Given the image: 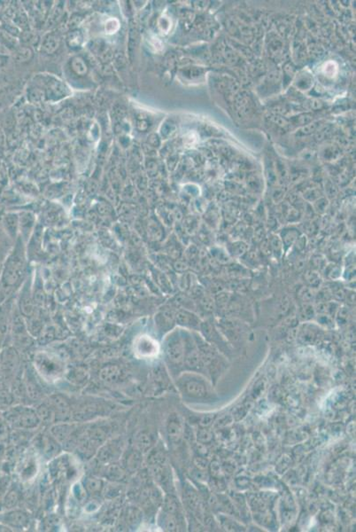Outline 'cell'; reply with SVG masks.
<instances>
[{
	"label": "cell",
	"instance_id": "cell-3",
	"mask_svg": "<svg viewBox=\"0 0 356 532\" xmlns=\"http://www.w3.org/2000/svg\"><path fill=\"white\" fill-rule=\"evenodd\" d=\"M159 345L155 340L148 335H140L134 342V353L140 358H150L156 356Z\"/></svg>",
	"mask_w": 356,
	"mask_h": 532
},
{
	"label": "cell",
	"instance_id": "cell-14",
	"mask_svg": "<svg viewBox=\"0 0 356 532\" xmlns=\"http://www.w3.org/2000/svg\"><path fill=\"white\" fill-rule=\"evenodd\" d=\"M136 443H137L136 444L138 447V451H141L147 449L148 447L150 446L151 440H150V437H148L147 435L141 433L137 437Z\"/></svg>",
	"mask_w": 356,
	"mask_h": 532
},
{
	"label": "cell",
	"instance_id": "cell-4",
	"mask_svg": "<svg viewBox=\"0 0 356 532\" xmlns=\"http://www.w3.org/2000/svg\"><path fill=\"white\" fill-rule=\"evenodd\" d=\"M29 523L27 513L20 510H12L0 514V523L9 529H23Z\"/></svg>",
	"mask_w": 356,
	"mask_h": 532
},
{
	"label": "cell",
	"instance_id": "cell-11",
	"mask_svg": "<svg viewBox=\"0 0 356 532\" xmlns=\"http://www.w3.org/2000/svg\"><path fill=\"white\" fill-rule=\"evenodd\" d=\"M185 388L189 394L195 397H203L206 394L204 385L200 384L198 381H194V380L189 381L186 383Z\"/></svg>",
	"mask_w": 356,
	"mask_h": 532
},
{
	"label": "cell",
	"instance_id": "cell-1",
	"mask_svg": "<svg viewBox=\"0 0 356 532\" xmlns=\"http://www.w3.org/2000/svg\"><path fill=\"white\" fill-rule=\"evenodd\" d=\"M35 367L44 380L53 382L65 374V365L57 356L46 352L38 353L35 356Z\"/></svg>",
	"mask_w": 356,
	"mask_h": 532
},
{
	"label": "cell",
	"instance_id": "cell-12",
	"mask_svg": "<svg viewBox=\"0 0 356 532\" xmlns=\"http://www.w3.org/2000/svg\"><path fill=\"white\" fill-rule=\"evenodd\" d=\"M141 463V455L138 450H134L129 452L126 458V465L128 470L137 469Z\"/></svg>",
	"mask_w": 356,
	"mask_h": 532
},
{
	"label": "cell",
	"instance_id": "cell-7",
	"mask_svg": "<svg viewBox=\"0 0 356 532\" xmlns=\"http://www.w3.org/2000/svg\"><path fill=\"white\" fill-rule=\"evenodd\" d=\"M52 404L53 406V412L55 413L54 415L56 419L61 417L62 420H64L65 417L67 416L68 412H69V407L67 405V403L61 399L60 397H53L52 399Z\"/></svg>",
	"mask_w": 356,
	"mask_h": 532
},
{
	"label": "cell",
	"instance_id": "cell-10",
	"mask_svg": "<svg viewBox=\"0 0 356 532\" xmlns=\"http://www.w3.org/2000/svg\"><path fill=\"white\" fill-rule=\"evenodd\" d=\"M105 476L109 478L110 480L114 481V482L122 480L125 476V471L121 466L112 464L107 467Z\"/></svg>",
	"mask_w": 356,
	"mask_h": 532
},
{
	"label": "cell",
	"instance_id": "cell-6",
	"mask_svg": "<svg viewBox=\"0 0 356 532\" xmlns=\"http://www.w3.org/2000/svg\"><path fill=\"white\" fill-rule=\"evenodd\" d=\"M120 448L117 446V443H110L103 447L100 452V461L104 462H110L117 459L120 456Z\"/></svg>",
	"mask_w": 356,
	"mask_h": 532
},
{
	"label": "cell",
	"instance_id": "cell-5",
	"mask_svg": "<svg viewBox=\"0 0 356 532\" xmlns=\"http://www.w3.org/2000/svg\"><path fill=\"white\" fill-rule=\"evenodd\" d=\"M166 354L169 360L175 364L182 362L185 356V348L179 336L174 335L168 339L165 345Z\"/></svg>",
	"mask_w": 356,
	"mask_h": 532
},
{
	"label": "cell",
	"instance_id": "cell-15",
	"mask_svg": "<svg viewBox=\"0 0 356 532\" xmlns=\"http://www.w3.org/2000/svg\"><path fill=\"white\" fill-rule=\"evenodd\" d=\"M8 436V423L5 419H0V439Z\"/></svg>",
	"mask_w": 356,
	"mask_h": 532
},
{
	"label": "cell",
	"instance_id": "cell-2",
	"mask_svg": "<svg viewBox=\"0 0 356 532\" xmlns=\"http://www.w3.org/2000/svg\"><path fill=\"white\" fill-rule=\"evenodd\" d=\"M5 414L4 419L15 428L25 429L36 428L40 421L37 412L27 407L12 408Z\"/></svg>",
	"mask_w": 356,
	"mask_h": 532
},
{
	"label": "cell",
	"instance_id": "cell-13",
	"mask_svg": "<svg viewBox=\"0 0 356 532\" xmlns=\"http://www.w3.org/2000/svg\"><path fill=\"white\" fill-rule=\"evenodd\" d=\"M84 488L90 493H97L103 488V482L95 477H89L85 480Z\"/></svg>",
	"mask_w": 356,
	"mask_h": 532
},
{
	"label": "cell",
	"instance_id": "cell-8",
	"mask_svg": "<svg viewBox=\"0 0 356 532\" xmlns=\"http://www.w3.org/2000/svg\"><path fill=\"white\" fill-rule=\"evenodd\" d=\"M168 433L172 441H177L182 435V426L178 419L172 417L168 423Z\"/></svg>",
	"mask_w": 356,
	"mask_h": 532
},
{
	"label": "cell",
	"instance_id": "cell-9",
	"mask_svg": "<svg viewBox=\"0 0 356 532\" xmlns=\"http://www.w3.org/2000/svg\"><path fill=\"white\" fill-rule=\"evenodd\" d=\"M120 375H121V372L119 370L118 367L108 366L100 372V378L103 381H105L107 383H112L118 380Z\"/></svg>",
	"mask_w": 356,
	"mask_h": 532
}]
</instances>
